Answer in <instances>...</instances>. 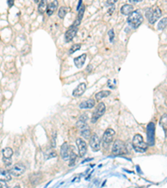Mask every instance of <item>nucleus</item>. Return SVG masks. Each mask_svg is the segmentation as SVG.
<instances>
[{
	"label": "nucleus",
	"mask_w": 167,
	"mask_h": 188,
	"mask_svg": "<svg viewBox=\"0 0 167 188\" xmlns=\"http://www.w3.org/2000/svg\"><path fill=\"white\" fill-rule=\"evenodd\" d=\"M145 16L148 18V21L150 24H155L161 16V10L159 8H156L155 9L152 8H148L145 12Z\"/></svg>",
	"instance_id": "3"
},
{
	"label": "nucleus",
	"mask_w": 167,
	"mask_h": 188,
	"mask_svg": "<svg viewBox=\"0 0 167 188\" xmlns=\"http://www.w3.org/2000/svg\"><path fill=\"white\" fill-rule=\"evenodd\" d=\"M24 171H25V166L21 164V163L15 164L9 170L10 174L14 177H20L21 175L24 174Z\"/></svg>",
	"instance_id": "7"
},
{
	"label": "nucleus",
	"mask_w": 167,
	"mask_h": 188,
	"mask_svg": "<svg viewBox=\"0 0 167 188\" xmlns=\"http://www.w3.org/2000/svg\"><path fill=\"white\" fill-rule=\"evenodd\" d=\"M81 5H82V1H80V2H79V4H78V6H77V10L79 11L80 10V6H81Z\"/></svg>",
	"instance_id": "32"
},
{
	"label": "nucleus",
	"mask_w": 167,
	"mask_h": 188,
	"mask_svg": "<svg viewBox=\"0 0 167 188\" xmlns=\"http://www.w3.org/2000/svg\"><path fill=\"white\" fill-rule=\"evenodd\" d=\"M80 48H81V44L80 43H75V44H74L72 47L70 48V49H69V54L74 53L75 51L79 50Z\"/></svg>",
	"instance_id": "28"
},
{
	"label": "nucleus",
	"mask_w": 167,
	"mask_h": 188,
	"mask_svg": "<svg viewBox=\"0 0 167 188\" xmlns=\"http://www.w3.org/2000/svg\"><path fill=\"white\" fill-rule=\"evenodd\" d=\"M8 6H9V7L11 8L12 6L14 4V1H13V0H11V1H10V0H8Z\"/></svg>",
	"instance_id": "31"
},
{
	"label": "nucleus",
	"mask_w": 167,
	"mask_h": 188,
	"mask_svg": "<svg viewBox=\"0 0 167 188\" xmlns=\"http://www.w3.org/2000/svg\"><path fill=\"white\" fill-rule=\"evenodd\" d=\"M126 152V147L123 141L120 140H116L114 142L112 147V153L115 156L122 155Z\"/></svg>",
	"instance_id": "4"
},
{
	"label": "nucleus",
	"mask_w": 167,
	"mask_h": 188,
	"mask_svg": "<svg viewBox=\"0 0 167 188\" xmlns=\"http://www.w3.org/2000/svg\"><path fill=\"white\" fill-rule=\"evenodd\" d=\"M167 26V17L165 18H163L160 21H159L158 23V25H157V29L159 30H162Z\"/></svg>",
	"instance_id": "24"
},
{
	"label": "nucleus",
	"mask_w": 167,
	"mask_h": 188,
	"mask_svg": "<svg viewBox=\"0 0 167 188\" xmlns=\"http://www.w3.org/2000/svg\"><path fill=\"white\" fill-rule=\"evenodd\" d=\"M76 145L77 147H78V150H79L80 156L83 157L86 154V152H87V145H86V142L84 141L83 139H81V138H77Z\"/></svg>",
	"instance_id": "9"
},
{
	"label": "nucleus",
	"mask_w": 167,
	"mask_h": 188,
	"mask_svg": "<svg viewBox=\"0 0 167 188\" xmlns=\"http://www.w3.org/2000/svg\"><path fill=\"white\" fill-rule=\"evenodd\" d=\"M132 145H133V148L135 150V151L141 152V153L145 152L148 148L147 143L144 141L142 135L140 134L135 135L134 136L133 141H132Z\"/></svg>",
	"instance_id": "1"
},
{
	"label": "nucleus",
	"mask_w": 167,
	"mask_h": 188,
	"mask_svg": "<svg viewBox=\"0 0 167 188\" xmlns=\"http://www.w3.org/2000/svg\"><path fill=\"white\" fill-rule=\"evenodd\" d=\"M105 112H106V105L103 102H100L97 106V108L95 110L94 113H93V116L91 118V122L95 123L101 116H104Z\"/></svg>",
	"instance_id": "5"
},
{
	"label": "nucleus",
	"mask_w": 167,
	"mask_h": 188,
	"mask_svg": "<svg viewBox=\"0 0 167 188\" xmlns=\"http://www.w3.org/2000/svg\"><path fill=\"white\" fill-rule=\"evenodd\" d=\"M115 2H116V0H113L112 2H110V1H108L107 3H108L109 4H115Z\"/></svg>",
	"instance_id": "33"
},
{
	"label": "nucleus",
	"mask_w": 167,
	"mask_h": 188,
	"mask_svg": "<svg viewBox=\"0 0 167 188\" xmlns=\"http://www.w3.org/2000/svg\"><path fill=\"white\" fill-rule=\"evenodd\" d=\"M76 160H77V155L74 153V150H72V151H71V154H70V157H69V167H73L75 162H76Z\"/></svg>",
	"instance_id": "25"
},
{
	"label": "nucleus",
	"mask_w": 167,
	"mask_h": 188,
	"mask_svg": "<svg viewBox=\"0 0 167 188\" xmlns=\"http://www.w3.org/2000/svg\"><path fill=\"white\" fill-rule=\"evenodd\" d=\"M47 2L44 1V0H40L39 3V6H38V11L39 14H44L45 10H47Z\"/></svg>",
	"instance_id": "21"
},
{
	"label": "nucleus",
	"mask_w": 167,
	"mask_h": 188,
	"mask_svg": "<svg viewBox=\"0 0 167 188\" xmlns=\"http://www.w3.org/2000/svg\"><path fill=\"white\" fill-rule=\"evenodd\" d=\"M11 174L7 170L0 169V181H8L11 180Z\"/></svg>",
	"instance_id": "15"
},
{
	"label": "nucleus",
	"mask_w": 167,
	"mask_h": 188,
	"mask_svg": "<svg viewBox=\"0 0 167 188\" xmlns=\"http://www.w3.org/2000/svg\"><path fill=\"white\" fill-rule=\"evenodd\" d=\"M90 127L88 126L87 124L86 125H84L83 127H81L80 128V134L81 135L83 136L84 138H85V139H90Z\"/></svg>",
	"instance_id": "18"
},
{
	"label": "nucleus",
	"mask_w": 167,
	"mask_h": 188,
	"mask_svg": "<svg viewBox=\"0 0 167 188\" xmlns=\"http://www.w3.org/2000/svg\"><path fill=\"white\" fill-rule=\"evenodd\" d=\"M95 105V101L93 99H90L80 103V109H91L93 108Z\"/></svg>",
	"instance_id": "17"
},
{
	"label": "nucleus",
	"mask_w": 167,
	"mask_h": 188,
	"mask_svg": "<svg viewBox=\"0 0 167 188\" xmlns=\"http://www.w3.org/2000/svg\"><path fill=\"white\" fill-rule=\"evenodd\" d=\"M73 147L69 146V144L65 142L61 146V149H60V156H61L62 159L65 160V161H68L69 160V157H70V154H71V151H72Z\"/></svg>",
	"instance_id": "6"
},
{
	"label": "nucleus",
	"mask_w": 167,
	"mask_h": 188,
	"mask_svg": "<svg viewBox=\"0 0 167 188\" xmlns=\"http://www.w3.org/2000/svg\"><path fill=\"white\" fill-rule=\"evenodd\" d=\"M86 90V84L85 83H80L76 89H74L73 91V95L75 97H80L82 94L84 93V91Z\"/></svg>",
	"instance_id": "12"
},
{
	"label": "nucleus",
	"mask_w": 167,
	"mask_h": 188,
	"mask_svg": "<svg viewBox=\"0 0 167 188\" xmlns=\"http://www.w3.org/2000/svg\"><path fill=\"white\" fill-rule=\"evenodd\" d=\"M88 119V116H86V114H82L80 117V119H79V121L77 122V126L79 127V128H81V127H83L84 125H86V121H87Z\"/></svg>",
	"instance_id": "22"
},
{
	"label": "nucleus",
	"mask_w": 167,
	"mask_h": 188,
	"mask_svg": "<svg viewBox=\"0 0 167 188\" xmlns=\"http://www.w3.org/2000/svg\"><path fill=\"white\" fill-rule=\"evenodd\" d=\"M110 94V91H102L98 92L97 94H95V99L97 100H101L103 98H106L107 96H109Z\"/></svg>",
	"instance_id": "20"
},
{
	"label": "nucleus",
	"mask_w": 167,
	"mask_h": 188,
	"mask_svg": "<svg viewBox=\"0 0 167 188\" xmlns=\"http://www.w3.org/2000/svg\"><path fill=\"white\" fill-rule=\"evenodd\" d=\"M0 188H8L7 183L6 181H0Z\"/></svg>",
	"instance_id": "30"
},
{
	"label": "nucleus",
	"mask_w": 167,
	"mask_h": 188,
	"mask_svg": "<svg viewBox=\"0 0 167 188\" xmlns=\"http://www.w3.org/2000/svg\"><path fill=\"white\" fill-rule=\"evenodd\" d=\"M127 21L133 29H137L143 22V16L140 11H134L129 15Z\"/></svg>",
	"instance_id": "2"
},
{
	"label": "nucleus",
	"mask_w": 167,
	"mask_h": 188,
	"mask_svg": "<svg viewBox=\"0 0 167 188\" xmlns=\"http://www.w3.org/2000/svg\"><path fill=\"white\" fill-rule=\"evenodd\" d=\"M115 135V131L113 130V129H111V128H108L105 131L104 135H103V141H104V143L109 144L110 142H112Z\"/></svg>",
	"instance_id": "11"
},
{
	"label": "nucleus",
	"mask_w": 167,
	"mask_h": 188,
	"mask_svg": "<svg viewBox=\"0 0 167 188\" xmlns=\"http://www.w3.org/2000/svg\"><path fill=\"white\" fill-rule=\"evenodd\" d=\"M120 12L124 15H130L134 12V7L131 4H124L120 8Z\"/></svg>",
	"instance_id": "14"
},
{
	"label": "nucleus",
	"mask_w": 167,
	"mask_h": 188,
	"mask_svg": "<svg viewBox=\"0 0 167 188\" xmlns=\"http://www.w3.org/2000/svg\"><path fill=\"white\" fill-rule=\"evenodd\" d=\"M160 125L165 130H167V114L164 115L160 119Z\"/></svg>",
	"instance_id": "27"
},
{
	"label": "nucleus",
	"mask_w": 167,
	"mask_h": 188,
	"mask_svg": "<svg viewBox=\"0 0 167 188\" xmlns=\"http://www.w3.org/2000/svg\"><path fill=\"white\" fill-rule=\"evenodd\" d=\"M77 32H78V27L77 26L72 25L66 31L65 34V40L66 42H70L71 40L75 37Z\"/></svg>",
	"instance_id": "10"
},
{
	"label": "nucleus",
	"mask_w": 167,
	"mask_h": 188,
	"mask_svg": "<svg viewBox=\"0 0 167 188\" xmlns=\"http://www.w3.org/2000/svg\"><path fill=\"white\" fill-rule=\"evenodd\" d=\"M84 9H85V7H84V5L82 4V6L81 8H80V10L78 11V18H76V20L75 22L74 23V26H78L80 24V22L82 20V18H83V16H84Z\"/></svg>",
	"instance_id": "19"
},
{
	"label": "nucleus",
	"mask_w": 167,
	"mask_h": 188,
	"mask_svg": "<svg viewBox=\"0 0 167 188\" xmlns=\"http://www.w3.org/2000/svg\"><path fill=\"white\" fill-rule=\"evenodd\" d=\"M58 1L55 0V1H52L50 4L48 5L47 10L46 11H47V14L49 15V16H51V15L54 14V12L56 10V8L58 7Z\"/></svg>",
	"instance_id": "16"
},
{
	"label": "nucleus",
	"mask_w": 167,
	"mask_h": 188,
	"mask_svg": "<svg viewBox=\"0 0 167 188\" xmlns=\"http://www.w3.org/2000/svg\"><path fill=\"white\" fill-rule=\"evenodd\" d=\"M109 41L110 42H114L115 40V33H114V29H110L109 31Z\"/></svg>",
	"instance_id": "29"
},
{
	"label": "nucleus",
	"mask_w": 167,
	"mask_h": 188,
	"mask_svg": "<svg viewBox=\"0 0 167 188\" xmlns=\"http://www.w3.org/2000/svg\"><path fill=\"white\" fill-rule=\"evenodd\" d=\"M13 188H20V186H18H18H15L14 187H13Z\"/></svg>",
	"instance_id": "34"
},
{
	"label": "nucleus",
	"mask_w": 167,
	"mask_h": 188,
	"mask_svg": "<svg viewBox=\"0 0 167 188\" xmlns=\"http://www.w3.org/2000/svg\"><path fill=\"white\" fill-rule=\"evenodd\" d=\"M14 154V151L10 147H6L3 151V156H4V158L3 159H10Z\"/></svg>",
	"instance_id": "23"
},
{
	"label": "nucleus",
	"mask_w": 167,
	"mask_h": 188,
	"mask_svg": "<svg viewBox=\"0 0 167 188\" xmlns=\"http://www.w3.org/2000/svg\"><path fill=\"white\" fill-rule=\"evenodd\" d=\"M86 57H87L86 54H84L74 59V65H75V66H76L77 68L80 69V68L83 67V65H84V62H85V59H86Z\"/></svg>",
	"instance_id": "13"
},
{
	"label": "nucleus",
	"mask_w": 167,
	"mask_h": 188,
	"mask_svg": "<svg viewBox=\"0 0 167 188\" xmlns=\"http://www.w3.org/2000/svg\"><path fill=\"white\" fill-rule=\"evenodd\" d=\"M90 145L94 151H98L100 149V140L96 134H93L90 136Z\"/></svg>",
	"instance_id": "8"
},
{
	"label": "nucleus",
	"mask_w": 167,
	"mask_h": 188,
	"mask_svg": "<svg viewBox=\"0 0 167 188\" xmlns=\"http://www.w3.org/2000/svg\"><path fill=\"white\" fill-rule=\"evenodd\" d=\"M67 12H68V8H67L64 7V6L60 7L58 12V17L60 18H64L65 17V15L67 14Z\"/></svg>",
	"instance_id": "26"
}]
</instances>
